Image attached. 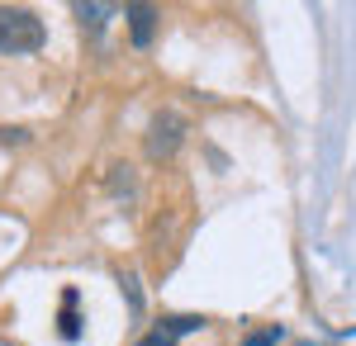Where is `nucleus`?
<instances>
[{"instance_id": "nucleus-4", "label": "nucleus", "mask_w": 356, "mask_h": 346, "mask_svg": "<svg viewBox=\"0 0 356 346\" xmlns=\"http://www.w3.org/2000/svg\"><path fill=\"white\" fill-rule=\"evenodd\" d=\"M124 19H129L134 43L147 48V43H152V28H157V10H152V5H124Z\"/></svg>"}, {"instance_id": "nucleus-5", "label": "nucleus", "mask_w": 356, "mask_h": 346, "mask_svg": "<svg viewBox=\"0 0 356 346\" xmlns=\"http://www.w3.org/2000/svg\"><path fill=\"white\" fill-rule=\"evenodd\" d=\"M110 15H114V5H76V19H81V24L90 28V33H100Z\"/></svg>"}, {"instance_id": "nucleus-1", "label": "nucleus", "mask_w": 356, "mask_h": 346, "mask_svg": "<svg viewBox=\"0 0 356 346\" xmlns=\"http://www.w3.org/2000/svg\"><path fill=\"white\" fill-rule=\"evenodd\" d=\"M48 43V28L43 19L24 10V5H0V53H38Z\"/></svg>"}, {"instance_id": "nucleus-6", "label": "nucleus", "mask_w": 356, "mask_h": 346, "mask_svg": "<svg viewBox=\"0 0 356 346\" xmlns=\"http://www.w3.org/2000/svg\"><path fill=\"white\" fill-rule=\"evenodd\" d=\"M72 308H76V290H67V294H62V337H67V342H76V332H81V327H76V313H72Z\"/></svg>"}, {"instance_id": "nucleus-3", "label": "nucleus", "mask_w": 356, "mask_h": 346, "mask_svg": "<svg viewBox=\"0 0 356 346\" xmlns=\"http://www.w3.org/2000/svg\"><path fill=\"white\" fill-rule=\"evenodd\" d=\"M200 327H204V318H200V313H186V318H162L138 346H176L186 332H200Z\"/></svg>"}, {"instance_id": "nucleus-2", "label": "nucleus", "mask_w": 356, "mask_h": 346, "mask_svg": "<svg viewBox=\"0 0 356 346\" xmlns=\"http://www.w3.org/2000/svg\"><path fill=\"white\" fill-rule=\"evenodd\" d=\"M186 142V119L176 109H162L152 124H147V157L152 161H166L176 147Z\"/></svg>"}, {"instance_id": "nucleus-7", "label": "nucleus", "mask_w": 356, "mask_h": 346, "mask_svg": "<svg viewBox=\"0 0 356 346\" xmlns=\"http://www.w3.org/2000/svg\"><path fill=\"white\" fill-rule=\"evenodd\" d=\"M280 337H285V327H266V332H257V337H247L243 346H275Z\"/></svg>"}]
</instances>
